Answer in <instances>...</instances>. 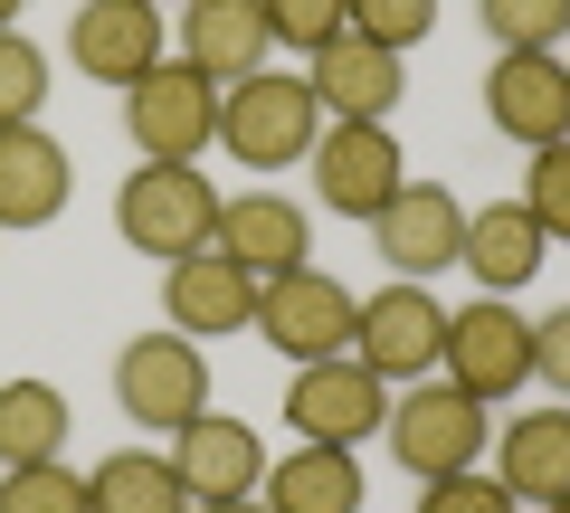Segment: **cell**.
Instances as JSON below:
<instances>
[{
    "instance_id": "1",
    "label": "cell",
    "mask_w": 570,
    "mask_h": 513,
    "mask_svg": "<svg viewBox=\"0 0 570 513\" xmlns=\"http://www.w3.org/2000/svg\"><path fill=\"white\" fill-rule=\"evenodd\" d=\"M209 228H219V190H209L200 162H134L115 190V238L134 247V257H190V247H209Z\"/></svg>"
},
{
    "instance_id": "2",
    "label": "cell",
    "mask_w": 570,
    "mask_h": 513,
    "mask_svg": "<svg viewBox=\"0 0 570 513\" xmlns=\"http://www.w3.org/2000/svg\"><path fill=\"white\" fill-rule=\"evenodd\" d=\"M314 134H324V105H314L305 77H276L266 67V77H247V86L219 96V144L247 171H295L314 152Z\"/></svg>"
},
{
    "instance_id": "3",
    "label": "cell",
    "mask_w": 570,
    "mask_h": 513,
    "mask_svg": "<svg viewBox=\"0 0 570 513\" xmlns=\"http://www.w3.org/2000/svg\"><path fill=\"white\" fill-rule=\"evenodd\" d=\"M381 437H390V456H400L419 485L428 475H456V466L485 456V399H466L448 371H428V381H409V391L390 399Z\"/></svg>"
},
{
    "instance_id": "4",
    "label": "cell",
    "mask_w": 570,
    "mask_h": 513,
    "mask_svg": "<svg viewBox=\"0 0 570 513\" xmlns=\"http://www.w3.org/2000/svg\"><path fill=\"white\" fill-rule=\"evenodd\" d=\"M124 134H134V162H200L219 144V86L200 67L163 58L153 77L124 86Z\"/></svg>"
},
{
    "instance_id": "5",
    "label": "cell",
    "mask_w": 570,
    "mask_h": 513,
    "mask_svg": "<svg viewBox=\"0 0 570 513\" xmlns=\"http://www.w3.org/2000/svg\"><path fill=\"white\" fill-rule=\"evenodd\" d=\"M381 418H390V381L352 352L295 362V381H285V428L305 447H362V437H381Z\"/></svg>"
},
{
    "instance_id": "6",
    "label": "cell",
    "mask_w": 570,
    "mask_h": 513,
    "mask_svg": "<svg viewBox=\"0 0 570 513\" xmlns=\"http://www.w3.org/2000/svg\"><path fill=\"white\" fill-rule=\"evenodd\" d=\"M115 410L142 418V428H190L209 410V352L190 333H134L115 352Z\"/></svg>"
},
{
    "instance_id": "7",
    "label": "cell",
    "mask_w": 570,
    "mask_h": 513,
    "mask_svg": "<svg viewBox=\"0 0 570 513\" xmlns=\"http://www.w3.org/2000/svg\"><path fill=\"white\" fill-rule=\"evenodd\" d=\"M352 324H362V295L324 267H295V276H266L257 286V343H276L285 362H333L352 352Z\"/></svg>"
},
{
    "instance_id": "8",
    "label": "cell",
    "mask_w": 570,
    "mask_h": 513,
    "mask_svg": "<svg viewBox=\"0 0 570 513\" xmlns=\"http://www.w3.org/2000/svg\"><path fill=\"white\" fill-rule=\"evenodd\" d=\"M485 115H494V134L523 144V152L570 144V58H561V48H494Z\"/></svg>"
},
{
    "instance_id": "9",
    "label": "cell",
    "mask_w": 570,
    "mask_h": 513,
    "mask_svg": "<svg viewBox=\"0 0 570 513\" xmlns=\"http://www.w3.org/2000/svg\"><path fill=\"white\" fill-rule=\"evenodd\" d=\"M438 371H448L466 399H513L532 381V324L504 305V295H485V305H466V314H448V343H438Z\"/></svg>"
},
{
    "instance_id": "10",
    "label": "cell",
    "mask_w": 570,
    "mask_h": 513,
    "mask_svg": "<svg viewBox=\"0 0 570 513\" xmlns=\"http://www.w3.org/2000/svg\"><path fill=\"white\" fill-rule=\"evenodd\" d=\"M67 58H77V77H96V86L124 96L134 77H153V67L171 58V20L153 10V0H77Z\"/></svg>"
},
{
    "instance_id": "11",
    "label": "cell",
    "mask_w": 570,
    "mask_h": 513,
    "mask_svg": "<svg viewBox=\"0 0 570 513\" xmlns=\"http://www.w3.org/2000/svg\"><path fill=\"white\" fill-rule=\"evenodd\" d=\"M438 343H448V305L400 276V286L362 295V324H352V362H371L381 381H428L438 371Z\"/></svg>"
},
{
    "instance_id": "12",
    "label": "cell",
    "mask_w": 570,
    "mask_h": 513,
    "mask_svg": "<svg viewBox=\"0 0 570 513\" xmlns=\"http://www.w3.org/2000/svg\"><path fill=\"white\" fill-rule=\"evenodd\" d=\"M314 190H324V209H343V219H381V200L409 181V162H400V134L390 124H324L314 134Z\"/></svg>"
},
{
    "instance_id": "13",
    "label": "cell",
    "mask_w": 570,
    "mask_h": 513,
    "mask_svg": "<svg viewBox=\"0 0 570 513\" xmlns=\"http://www.w3.org/2000/svg\"><path fill=\"white\" fill-rule=\"evenodd\" d=\"M305 86L324 105V124H390V105L409 96V67H400V48L343 29V39H324L305 58Z\"/></svg>"
},
{
    "instance_id": "14",
    "label": "cell",
    "mask_w": 570,
    "mask_h": 513,
    "mask_svg": "<svg viewBox=\"0 0 570 513\" xmlns=\"http://www.w3.org/2000/svg\"><path fill=\"white\" fill-rule=\"evenodd\" d=\"M371 247H381L400 276H438V267H456L466 257V209H456V190L448 181H400L381 200V219H371Z\"/></svg>"
},
{
    "instance_id": "15",
    "label": "cell",
    "mask_w": 570,
    "mask_h": 513,
    "mask_svg": "<svg viewBox=\"0 0 570 513\" xmlns=\"http://www.w3.org/2000/svg\"><path fill=\"white\" fill-rule=\"evenodd\" d=\"M171 39H181V67H200L219 96H228V86H247V77H266V58H276L266 0H181Z\"/></svg>"
},
{
    "instance_id": "16",
    "label": "cell",
    "mask_w": 570,
    "mask_h": 513,
    "mask_svg": "<svg viewBox=\"0 0 570 513\" xmlns=\"http://www.w3.org/2000/svg\"><path fill=\"white\" fill-rule=\"evenodd\" d=\"M163 314L190 343L200 333H257V276L238 257H219V247H190V257L163 267Z\"/></svg>"
},
{
    "instance_id": "17",
    "label": "cell",
    "mask_w": 570,
    "mask_h": 513,
    "mask_svg": "<svg viewBox=\"0 0 570 513\" xmlns=\"http://www.w3.org/2000/svg\"><path fill=\"white\" fill-rule=\"evenodd\" d=\"M209 247H219V257H238L257 286H266V276L314 267V228H305V209L285 200V190H238V200H219Z\"/></svg>"
},
{
    "instance_id": "18",
    "label": "cell",
    "mask_w": 570,
    "mask_h": 513,
    "mask_svg": "<svg viewBox=\"0 0 570 513\" xmlns=\"http://www.w3.org/2000/svg\"><path fill=\"white\" fill-rule=\"evenodd\" d=\"M171 466H181L190 504H219V494H257L266 485V447L247 418L228 410H200L190 428H171Z\"/></svg>"
},
{
    "instance_id": "19",
    "label": "cell",
    "mask_w": 570,
    "mask_h": 513,
    "mask_svg": "<svg viewBox=\"0 0 570 513\" xmlns=\"http://www.w3.org/2000/svg\"><path fill=\"white\" fill-rule=\"evenodd\" d=\"M67 209V144L48 124H0V238L48 228Z\"/></svg>"
},
{
    "instance_id": "20",
    "label": "cell",
    "mask_w": 570,
    "mask_h": 513,
    "mask_svg": "<svg viewBox=\"0 0 570 513\" xmlns=\"http://www.w3.org/2000/svg\"><path fill=\"white\" fill-rule=\"evenodd\" d=\"M542 219H532L523 200H494V209H466V257L456 267L475 276L485 295H513V286H532L542 276Z\"/></svg>"
},
{
    "instance_id": "21",
    "label": "cell",
    "mask_w": 570,
    "mask_h": 513,
    "mask_svg": "<svg viewBox=\"0 0 570 513\" xmlns=\"http://www.w3.org/2000/svg\"><path fill=\"white\" fill-rule=\"evenodd\" d=\"M494 475L513 504H561L570 494V410H523L494 437Z\"/></svg>"
},
{
    "instance_id": "22",
    "label": "cell",
    "mask_w": 570,
    "mask_h": 513,
    "mask_svg": "<svg viewBox=\"0 0 570 513\" xmlns=\"http://www.w3.org/2000/svg\"><path fill=\"white\" fill-rule=\"evenodd\" d=\"M257 504L266 513H362V466H352V447H305L295 437V456L266 466Z\"/></svg>"
},
{
    "instance_id": "23",
    "label": "cell",
    "mask_w": 570,
    "mask_h": 513,
    "mask_svg": "<svg viewBox=\"0 0 570 513\" xmlns=\"http://www.w3.org/2000/svg\"><path fill=\"white\" fill-rule=\"evenodd\" d=\"M86 513H190V485L171 456L153 447H115L96 475H86Z\"/></svg>"
},
{
    "instance_id": "24",
    "label": "cell",
    "mask_w": 570,
    "mask_h": 513,
    "mask_svg": "<svg viewBox=\"0 0 570 513\" xmlns=\"http://www.w3.org/2000/svg\"><path fill=\"white\" fill-rule=\"evenodd\" d=\"M67 447V391L58 381H0V466H48Z\"/></svg>"
},
{
    "instance_id": "25",
    "label": "cell",
    "mask_w": 570,
    "mask_h": 513,
    "mask_svg": "<svg viewBox=\"0 0 570 513\" xmlns=\"http://www.w3.org/2000/svg\"><path fill=\"white\" fill-rule=\"evenodd\" d=\"M475 20L494 29V48H561L570 0H475Z\"/></svg>"
},
{
    "instance_id": "26",
    "label": "cell",
    "mask_w": 570,
    "mask_h": 513,
    "mask_svg": "<svg viewBox=\"0 0 570 513\" xmlns=\"http://www.w3.org/2000/svg\"><path fill=\"white\" fill-rule=\"evenodd\" d=\"M0 513H86V475L48 466H0Z\"/></svg>"
},
{
    "instance_id": "27",
    "label": "cell",
    "mask_w": 570,
    "mask_h": 513,
    "mask_svg": "<svg viewBox=\"0 0 570 513\" xmlns=\"http://www.w3.org/2000/svg\"><path fill=\"white\" fill-rule=\"evenodd\" d=\"M39 105H48V58L20 29H0V124H39Z\"/></svg>"
},
{
    "instance_id": "28",
    "label": "cell",
    "mask_w": 570,
    "mask_h": 513,
    "mask_svg": "<svg viewBox=\"0 0 570 513\" xmlns=\"http://www.w3.org/2000/svg\"><path fill=\"white\" fill-rule=\"evenodd\" d=\"M352 10V29H362V39H381V48H419L428 29H438V0H343Z\"/></svg>"
},
{
    "instance_id": "29",
    "label": "cell",
    "mask_w": 570,
    "mask_h": 513,
    "mask_svg": "<svg viewBox=\"0 0 570 513\" xmlns=\"http://www.w3.org/2000/svg\"><path fill=\"white\" fill-rule=\"evenodd\" d=\"M523 209L542 219V238H570V144H542V152H532Z\"/></svg>"
},
{
    "instance_id": "30",
    "label": "cell",
    "mask_w": 570,
    "mask_h": 513,
    "mask_svg": "<svg viewBox=\"0 0 570 513\" xmlns=\"http://www.w3.org/2000/svg\"><path fill=\"white\" fill-rule=\"evenodd\" d=\"M419 513H523V504L504 494V475L456 466V475H428V485H419Z\"/></svg>"
},
{
    "instance_id": "31",
    "label": "cell",
    "mask_w": 570,
    "mask_h": 513,
    "mask_svg": "<svg viewBox=\"0 0 570 513\" xmlns=\"http://www.w3.org/2000/svg\"><path fill=\"white\" fill-rule=\"evenodd\" d=\"M266 29H276V48H324V39H343L352 29V10L343 0H266Z\"/></svg>"
},
{
    "instance_id": "32",
    "label": "cell",
    "mask_w": 570,
    "mask_h": 513,
    "mask_svg": "<svg viewBox=\"0 0 570 513\" xmlns=\"http://www.w3.org/2000/svg\"><path fill=\"white\" fill-rule=\"evenodd\" d=\"M532 381H542V391H561V399H570V305H561V314H542V324H532Z\"/></svg>"
},
{
    "instance_id": "33",
    "label": "cell",
    "mask_w": 570,
    "mask_h": 513,
    "mask_svg": "<svg viewBox=\"0 0 570 513\" xmlns=\"http://www.w3.org/2000/svg\"><path fill=\"white\" fill-rule=\"evenodd\" d=\"M190 513H266L257 494H219V504H190Z\"/></svg>"
},
{
    "instance_id": "34",
    "label": "cell",
    "mask_w": 570,
    "mask_h": 513,
    "mask_svg": "<svg viewBox=\"0 0 570 513\" xmlns=\"http://www.w3.org/2000/svg\"><path fill=\"white\" fill-rule=\"evenodd\" d=\"M20 10H29V0H0V29H10V20H20Z\"/></svg>"
},
{
    "instance_id": "35",
    "label": "cell",
    "mask_w": 570,
    "mask_h": 513,
    "mask_svg": "<svg viewBox=\"0 0 570 513\" xmlns=\"http://www.w3.org/2000/svg\"><path fill=\"white\" fill-rule=\"evenodd\" d=\"M542 513H570V494H561V504H542Z\"/></svg>"
},
{
    "instance_id": "36",
    "label": "cell",
    "mask_w": 570,
    "mask_h": 513,
    "mask_svg": "<svg viewBox=\"0 0 570 513\" xmlns=\"http://www.w3.org/2000/svg\"><path fill=\"white\" fill-rule=\"evenodd\" d=\"M153 10H181V0H153Z\"/></svg>"
}]
</instances>
